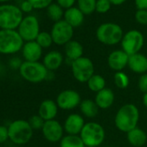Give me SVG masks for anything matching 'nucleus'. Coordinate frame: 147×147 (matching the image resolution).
I'll list each match as a JSON object with an SVG mask.
<instances>
[{"mask_svg": "<svg viewBox=\"0 0 147 147\" xmlns=\"http://www.w3.org/2000/svg\"><path fill=\"white\" fill-rule=\"evenodd\" d=\"M139 121V111L134 104H125L116 113L114 125L118 130L127 133L138 126Z\"/></svg>", "mask_w": 147, "mask_h": 147, "instance_id": "nucleus-1", "label": "nucleus"}, {"mask_svg": "<svg viewBox=\"0 0 147 147\" xmlns=\"http://www.w3.org/2000/svg\"><path fill=\"white\" fill-rule=\"evenodd\" d=\"M24 44L17 30H0V55H15L22 50Z\"/></svg>", "mask_w": 147, "mask_h": 147, "instance_id": "nucleus-2", "label": "nucleus"}, {"mask_svg": "<svg viewBox=\"0 0 147 147\" xmlns=\"http://www.w3.org/2000/svg\"><path fill=\"white\" fill-rule=\"evenodd\" d=\"M24 18L21 9L11 4L0 5V30H18Z\"/></svg>", "mask_w": 147, "mask_h": 147, "instance_id": "nucleus-3", "label": "nucleus"}, {"mask_svg": "<svg viewBox=\"0 0 147 147\" xmlns=\"http://www.w3.org/2000/svg\"><path fill=\"white\" fill-rule=\"evenodd\" d=\"M18 71L24 80L31 83H39L45 81L49 73L42 62L25 61H24Z\"/></svg>", "mask_w": 147, "mask_h": 147, "instance_id": "nucleus-4", "label": "nucleus"}, {"mask_svg": "<svg viewBox=\"0 0 147 147\" xmlns=\"http://www.w3.org/2000/svg\"><path fill=\"white\" fill-rule=\"evenodd\" d=\"M9 140L18 145L25 144L30 141L33 137V129L28 120L16 119L8 125Z\"/></svg>", "mask_w": 147, "mask_h": 147, "instance_id": "nucleus-5", "label": "nucleus"}, {"mask_svg": "<svg viewBox=\"0 0 147 147\" xmlns=\"http://www.w3.org/2000/svg\"><path fill=\"white\" fill-rule=\"evenodd\" d=\"M80 137L87 147H99L105 140L106 131L97 122H88L82 128Z\"/></svg>", "mask_w": 147, "mask_h": 147, "instance_id": "nucleus-6", "label": "nucleus"}, {"mask_svg": "<svg viewBox=\"0 0 147 147\" xmlns=\"http://www.w3.org/2000/svg\"><path fill=\"white\" fill-rule=\"evenodd\" d=\"M123 36L122 28L114 23L102 24L96 30L98 41L106 45H116L119 42H121Z\"/></svg>", "mask_w": 147, "mask_h": 147, "instance_id": "nucleus-7", "label": "nucleus"}, {"mask_svg": "<svg viewBox=\"0 0 147 147\" xmlns=\"http://www.w3.org/2000/svg\"><path fill=\"white\" fill-rule=\"evenodd\" d=\"M71 69L73 76L77 82L84 83L94 75V66L91 59L82 56L72 61Z\"/></svg>", "mask_w": 147, "mask_h": 147, "instance_id": "nucleus-8", "label": "nucleus"}, {"mask_svg": "<svg viewBox=\"0 0 147 147\" xmlns=\"http://www.w3.org/2000/svg\"><path fill=\"white\" fill-rule=\"evenodd\" d=\"M25 42L36 41L40 31V24L36 17L33 15H28L24 17L20 25L17 30Z\"/></svg>", "mask_w": 147, "mask_h": 147, "instance_id": "nucleus-9", "label": "nucleus"}, {"mask_svg": "<svg viewBox=\"0 0 147 147\" xmlns=\"http://www.w3.org/2000/svg\"><path fill=\"white\" fill-rule=\"evenodd\" d=\"M144 38L143 34L137 30H131L127 31L121 40L122 50L128 55H131L139 53L144 46Z\"/></svg>", "mask_w": 147, "mask_h": 147, "instance_id": "nucleus-10", "label": "nucleus"}, {"mask_svg": "<svg viewBox=\"0 0 147 147\" xmlns=\"http://www.w3.org/2000/svg\"><path fill=\"white\" fill-rule=\"evenodd\" d=\"M50 34L54 43L57 45H66L72 40L74 28L63 19L54 24Z\"/></svg>", "mask_w": 147, "mask_h": 147, "instance_id": "nucleus-11", "label": "nucleus"}, {"mask_svg": "<svg viewBox=\"0 0 147 147\" xmlns=\"http://www.w3.org/2000/svg\"><path fill=\"white\" fill-rule=\"evenodd\" d=\"M55 102L58 107L62 110H73L80 106L82 99L76 90L66 89L57 95Z\"/></svg>", "mask_w": 147, "mask_h": 147, "instance_id": "nucleus-12", "label": "nucleus"}, {"mask_svg": "<svg viewBox=\"0 0 147 147\" xmlns=\"http://www.w3.org/2000/svg\"><path fill=\"white\" fill-rule=\"evenodd\" d=\"M42 133L47 141L50 143H57L64 137V128L56 119L48 120L45 121L42 128Z\"/></svg>", "mask_w": 147, "mask_h": 147, "instance_id": "nucleus-13", "label": "nucleus"}, {"mask_svg": "<svg viewBox=\"0 0 147 147\" xmlns=\"http://www.w3.org/2000/svg\"><path fill=\"white\" fill-rule=\"evenodd\" d=\"M85 124L83 116L78 113H71L67 117L63 124L64 131L67 135H80Z\"/></svg>", "mask_w": 147, "mask_h": 147, "instance_id": "nucleus-14", "label": "nucleus"}, {"mask_svg": "<svg viewBox=\"0 0 147 147\" xmlns=\"http://www.w3.org/2000/svg\"><path fill=\"white\" fill-rule=\"evenodd\" d=\"M129 55L122 49L114 50L108 55L107 64L109 67L116 72L122 71L128 65Z\"/></svg>", "mask_w": 147, "mask_h": 147, "instance_id": "nucleus-15", "label": "nucleus"}, {"mask_svg": "<svg viewBox=\"0 0 147 147\" xmlns=\"http://www.w3.org/2000/svg\"><path fill=\"white\" fill-rule=\"evenodd\" d=\"M42 48L36 42H25L22 48V55L25 61H39L42 55Z\"/></svg>", "mask_w": 147, "mask_h": 147, "instance_id": "nucleus-16", "label": "nucleus"}, {"mask_svg": "<svg viewBox=\"0 0 147 147\" xmlns=\"http://www.w3.org/2000/svg\"><path fill=\"white\" fill-rule=\"evenodd\" d=\"M127 66L133 73L144 75L147 72V57L141 53L129 55Z\"/></svg>", "mask_w": 147, "mask_h": 147, "instance_id": "nucleus-17", "label": "nucleus"}, {"mask_svg": "<svg viewBox=\"0 0 147 147\" xmlns=\"http://www.w3.org/2000/svg\"><path fill=\"white\" fill-rule=\"evenodd\" d=\"M58 109L59 107L55 101L52 100H44L39 106L38 115H40L45 121L55 119Z\"/></svg>", "mask_w": 147, "mask_h": 147, "instance_id": "nucleus-18", "label": "nucleus"}, {"mask_svg": "<svg viewBox=\"0 0 147 147\" xmlns=\"http://www.w3.org/2000/svg\"><path fill=\"white\" fill-rule=\"evenodd\" d=\"M63 60V55L61 52L52 50L44 55L42 59V64L49 72H53L57 70L62 65Z\"/></svg>", "mask_w": 147, "mask_h": 147, "instance_id": "nucleus-19", "label": "nucleus"}, {"mask_svg": "<svg viewBox=\"0 0 147 147\" xmlns=\"http://www.w3.org/2000/svg\"><path fill=\"white\" fill-rule=\"evenodd\" d=\"M114 100V93L110 88H106L96 94L94 101L100 109H108L113 105Z\"/></svg>", "mask_w": 147, "mask_h": 147, "instance_id": "nucleus-20", "label": "nucleus"}, {"mask_svg": "<svg viewBox=\"0 0 147 147\" xmlns=\"http://www.w3.org/2000/svg\"><path fill=\"white\" fill-rule=\"evenodd\" d=\"M83 46L77 41L71 40L65 45V55L70 63L83 56ZM71 65V64H70Z\"/></svg>", "mask_w": 147, "mask_h": 147, "instance_id": "nucleus-21", "label": "nucleus"}, {"mask_svg": "<svg viewBox=\"0 0 147 147\" xmlns=\"http://www.w3.org/2000/svg\"><path fill=\"white\" fill-rule=\"evenodd\" d=\"M64 20L73 28L79 27L84 22V14L79 8L71 7L64 12Z\"/></svg>", "mask_w": 147, "mask_h": 147, "instance_id": "nucleus-22", "label": "nucleus"}, {"mask_svg": "<svg viewBox=\"0 0 147 147\" xmlns=\"http://www.w3.org/2000/svg\"><path fill=\"white\" fill-rule=\"evenodd\" d=\"M126 138L129 144L133 147H142L147 141V135L145 131L138 126L126 133Z\"/></svg>", "mask_w": 147, "mask_h": 147, "instance_id": "nucleus-23", "label": "nucleus"}, {"mask_svg": "<svg viewBox=\"0 0 147 147\" xmlns=\"http://www.w3.org/2000/svg\"><path fill=\"white\" fill-rule=\"evenodd\" d=\"M79 107H80V111L82 114L89 119L95 118L98 115L99 109H100L97 104L95 103V101L89 100V99L82 100Z\"/></svg>", "mask_w": 147, "mask_h": 147, "instance_id": "nucleus-24", "label": "nucleus"}, {"mask_svg": "<svg viewBox=\"0 0 147 147\" xmlns=\"http://www.w3.org/2000/svg\"><path fill=\"white\" fill-rule=\"evenodd\" d=\"M106 83H107L106 80L102 76L94 74V75L88 81L87 85L89 90L97 94L98 92L106 88Z\"/></svg>", "mask_w": 147, "mask_h": 147, "instance_id": "nucleus-25", "label": "nucleus"}, {"mask_svg": "<svg viewBox=\"0 0 147 147\" xmlns=\"http://www.w3.org/2000/svg\"><path fill=\"white\" fill-rule=\"evenodd\" d=\"M59 143L60 147H86L80 135H66Z\"/></svg>", "mask_w": 147, "mask_h": 147, "instance_id": "nucleus-26", "label": "nucleus"}, {"mask_svg": "<svg viewBox=\"0 0 147 147\" xmlns=\"http://www.w3.org/2000/svg\"><path fill=\"white\" fill-rule=\"evenodd\" d=\"M63 8L60 6L57 3H52L48 8H47V14L49 18L55 21V23L62 20V17H64Z\"/></svg>", "mask_w": 147, "mask_h": 147, "instance_id": "nucleus-27", "label": "nucleus"}, {"mask_svg": "<svg viewBox=\"0 0 147 147\" xmlns=\"http://www.w3.org/2000/svg\"><path fill=\"white\" fill-rule=\"evenodd\" d=\"M78 8L84 15L92 14L96 10L97 0H77Z\"/></svg>", "mask_w": 147, "mask_h": 147, "instance_id": "nucleus-28", "label": "nucleus"}, {"mask_svg": "<svg viewBox=\"0 0 147 147\" xmlns=\"http://www.w3.org/2000/svg\"><path fill=\"white\" fill-rule=\"evenodd\" d=\"M113 81H114L115 86L120 89H125L130 84V80H129L128 76L123 71L115 73Z\"/></svg>", "mask_w": 147, "mask_h": 147, "instance_id": "nucleus-29", "label": "nucleus"}, {"mask_svg": "<svg viewBox=\"0 0 147 147\" xmlns=\"http://www.w3.org/2000/svg\"><path fill=\"white\" fill-rule=\"evenodd\" d=\"M36 42L42 48V49H48L49 48L53 42V38L51 36V34L46 31H42L39 33V35L37 36Z\"/></svg>", "mask_w": 147, "mask_h": 147, "instance_id": "nucleus-30", "label": "nucleus"}, {"mask_svg": "<svg viewBox=\"0 0 147 147\" xmlns=\"http://www.w3.org/2000/svg\"><path fill=\"white\" fill-rule=\"evenodd\" d=\"M28 122L33 130H42V128L45 123V120L40 115L36 114V115L31 116L29 119Z\"/></svg>", "mask_w": 147, "mask_h": 147, "instance_id": "nucleus-31", "label": "nucleus"}, {"mask_svg": "<svg viewBox=\"0 0 147 147\" xmlns=\"http://www.w3.org/2000/svg\"><path fill=\"white\" fill-rule=\"evenodd\" d=\"M110 0H97L96 3V11L99 13H106L111 9Z\"/></svg>", "mask_w": 147, "mask_h": 147, "instance_id": "nucleus-32", "label": "nucleus"}, {"mask_svg": "<svg viewBox=\"0 0 147 147\" xmlns=\"http://www.w3.org/2000/svg\"><path fill=\"white\" fill-rule=\"evenodd\" d=\"M28 1L32 5L34 9H44L48 8L51 4L53 0H28Z\"/></svg>", "mask_w": 147, "mask_h": 147, "instance_id": "nucleus-33", "label": "nucleus"}, {"mask_svg": "<svg viewBox=\"0 0 147 147\" xmlns=\"http://www.w3.org/2000/svg\"><path fill=\"white\" fill-rule=\"evenodd\" d=\"M135 19L138 24L147 25V10H138L135 13Z\"/></svg>", "mask_w": 147, "mask_h": 147, "instance_id": "nucleus-34", "label": "nucleus"}, {"mask_svg": "<svg viewBox=\"0 0 147 147\" xmlns=\"http://www.w3.org/2000/svg\"><path fill=\"white\" fill-rule=\"evenodd\" d=\"M138 88L143 94L147 93V73L141 75L139 77L138 81Z\"/></svg>", "mask_w": 147, "mask_h": 147, "instance_id": "nucleus-35", "label": "nucleus"}, {"mask_svg": "<svg viewBox=\"0 0 147 147\" xmlns=\"http://www.w3.org/2000/svg\"><path fill=\"white\" fill-rule=\"evenodd\" d=\"M9 139L8 126L0 125V144L5 143Z\"/></svg>", "mask_w": 147, "mask_h": 147, "instance_id": "nucleus-36", "label": "nucleus"}, {"mask_svg": "<svg viewBox=\"0 0 147 147\" xmlns=\"http://www.w3.org/2000/svg\"><path fill=\"white\" fill-rule=\"evenodd\" d=\"M24 61H21L20 58H18V57H13L11 58L10 61H9V66L11 68L14 69V70H19L20 67L22 66Z\"/></svg>", "mask_w": 147, "mask_h": 147, "instance_id": "nucleus-37", "label": "nucleus"}, {"mask_svg": "<svg viewBox=\"0 0 147 147\" xmlns=\"http://www.w3.org/2000/svg\"><path fill=\"white\" fill-rule=\"evenodd\" d=\"M19 8L21 9V11H23V13H24V12H25V13H30V12L32 11V10L34 9L33 6H32V5L28 1V0H23L22 3H21V5H20V6H19Z\"/></svg>", "mask_w": 147, "mask_h": 147, "instance_id": "nucleus-38", "label": "nucleus"}, {"mask_svg": "<svg viewBox=\"0 0 147 147\" xmlns=\"http://www.w3.org/2000/svg\"><path fill=\"white\" fill-rule=\"evenodd\" d=\"M57 4L64 9H69L73 7L74 4L76 3V0H56Z\"/></svg>", "mask_w": 147, "mask_h": 147, "instance_id": "nucleus-39", "label": "nucleus"}, {"mask_svg": "<svg viewBox=\"0 0 147 147\" xmlns=\"http://www.w3.org/2000/svg\"><path fill=\"white\" fill-rule=\"evenodd\" d=\"M138 10H147V0H135Z\"/></svg>", "mask_w": 147, "mask_h": 147, "instance_id": "nucleus-40", "label": "nucleus"}, {"mask_svg": "<svg viewBox=\"0 0 147 147\" xmlns=\"http://www.w3.org/2000/svg\"><path fill=\"white\" fill-rule=\"evenodd\" d=\"M126 0H110V2L112 5H120L122 4H124Z\"/></svg>", "mask_w": 147, "mask_h": 147, "instance_id": "nucleus-41", "label": "nucleus"}, {"mask_svg": "<svg viewBox=\"0 0 147 147\" xmlns=\"http://www.w3.org/2000/svg\"><path fill=\"white\" fill-rule=\"evenodd\" d=\"M143 104L147 108V93L144 94V95H143Z\"/></svg>", "mask_w": 147, "mask_h": 147, "instance_id": "nucleus-42", "label": "nucleus"}, {"mask_svg": "<svg viewBox=\"0 0 147 147\" xmlns=\"http://www.w3.org/2000/svg\"><path fill=\"white\" fill-rule=\"evenodd\" d=\"M9 1H11V0H0V3H7Z\"/></svg>", "mask_w": 147, "mask_h": 147, "instance_id": "nucleus-43", "label": "nucleus"}, {"mask_svg": "<svg viewBox=\"0 0 147 147\" xmlns=\"http://www.w3.org/2000/svg\"><path fill=\"white\" fill-rule=\"evenodd\" d=\"M0 62H1V56H0Z\"/></svg>", "mask_w": 147, "mask_h": 147, "instance_id": "nucleus-44", "label": "nucleus"}, {"mask_svg": "<svg viewBox=\"0 0 147 147\" xmlns=\"http://www.w3.org/2000/svg\"><path fill=\"white\" fill-rule=\"evenodd\" d=\"M86 147H87V146H86Z\"/></svg>", "mask_w": 147, "mask_h": 147, "instance_id": "nucleus-45", "label": "nucleus"}]
</instances>
